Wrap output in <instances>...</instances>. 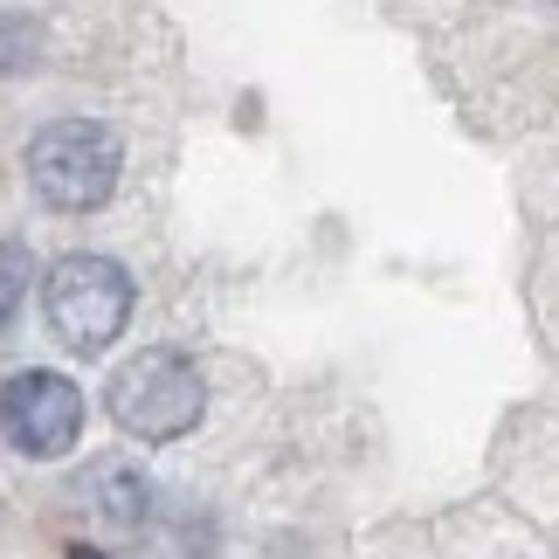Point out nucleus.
Returning a JSON list of instances; mask_svg holds the SVG:
<instances>
[{
	"label": "nucleus",
	"mask_w": 559,
	"mask_h": 559,
	"mask_svg": "<svg viewBox=\"0 0 559 559\" xmlns=\"http://www.w3.org/2000/svg\"><path fill=\"white\" fill-rule=\"evenodd\" d=\"M41 311H49V332L62 338L70 353H104L118 346V332L132 325V276L111 255H62L41 284Z\"/></svg>",
	"instance_id": "obj_3"
},
{
	"label": "nucleus",
	"mask_w": 559,
	"mask_h": 559,
	"mask_svg": "<svg viewBox=\"0 0 559 559\" xmlns=\"http://www.w3.org/2000/svg\"><path fill=\"white\" fill-rule=\"evenodd\" d=\"M83 436V386L62 380V373H14L0 380V442L21 449V456L49 463V456H70Z\"/></svg>",
	"instance_id": "obj_4"
},
{
	"label": "nucleus",
	"mask_w": 559,
	"mask_h": 559,
	"mask_svg": "<svg viewBox=\"0 0 559 559\" xmlns=\"http://www.w3.org/2000/svg\"><path fill=\"white\" fill-rule=\"evenodd\" d=\"M124 174V145L111 124L97 118H56L28 139V187L56 214H91L118 193Z\"/></svg>",
	"instance_id": "obj_2"
},
{
	"label": "nucleus",
	"mask_w": 559,
	"mask_h": 559,
	"mask_svg": "<svg viewBox=\"0 0 559 559\" xmlns=\"http://www.w3.org/2000/svg\"><path fill=\"white\" fill-rule=\"evenodd\" d=\"M70 559H104V552L97 546H70Z\"/></svg>",
	"instance_id": "obj_7"
},
{
	"label": "nucleus",
	"mask_w": 559,
	"mask_h": 559,
	"mask_svg": "<svg viewBox=\"0 0 559 559\" xmlns=\"http://www.w3.org/2000/svg\"><path fill=\"white\" fill-rule=\"evenodd\" d=\"M28 249L21 242H0V325H8V318L21 311V297H28Z\"/></svg>",
	"instance_id": "obj_6"
},
{
	"label": "nucleus",
	"mask_w": 559,
	"mask_h": 559,
	"mask_svg": "<svg viewBox=\"0 0 559 559\" xmlns=\"http://www.w3.org/2000/svg\"><path fill=\"white\" fill-rule=\"evenodd\" d=\"M83 498H91L104 519L139 525V511H145V469L132 456H97L91 477H83Z\"/></svg>",
	"instance_id": "obj_5"
},
{
	"label": "nucleus",
	"mask_w": 559,
	"mask_h": 559,
	"mask_svg": "<svg viewBox=\"0 0 559 559\" xmlns=\"http://www.w3.org/2000/svg\"><path fill=\"white\" fill-rule=\"evenodd\" d=\"M104 407L111 421L124 428L132 442H180L201 428L207 415V386H201V367L174 346H145L132 353L124 367L104 386Z\"/></svg>",
	"instance_id": "obj_1"
}]
</instances>
